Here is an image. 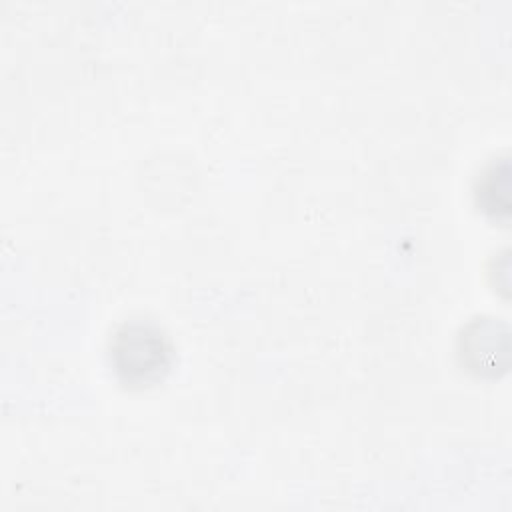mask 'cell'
I'll use <instances>...</instances> for the list:
<instances>
[{"instance_id":"cell-1","label":"cell","mask_w":512,"mask_h":512,"mask_svg":"<svg viewBox=\"0 0 512 512\" xmlns=\"http://www.w3.org/2000/svg\"><path fill=\"white\" fill-rule=\"evenodd\" d=\"M116 374L130 386H150L170 366L166 336L152 324L130 322L116 330L110 342Z\"/></svg>"}]
</instances>
